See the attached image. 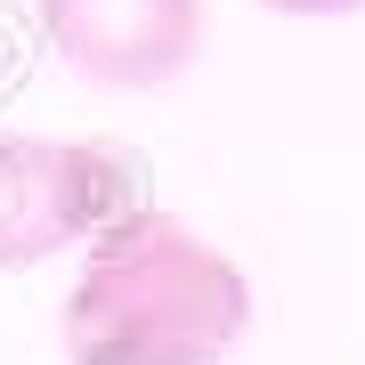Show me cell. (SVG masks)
<instances>
[{
	"instance_id": "4",
	"label": "cell",
	"mask_w": 365,
	"mask_h": 365,
	"mask_svg": "<svg viewBox=\"0 0 365 365\" xmlns=\"http://www.w3.org/2000/svg\"><path fill=\"white\" fill-rule=\"evenodd\" d=\"M260 9H284V16H341V9H365V0H260Z\"/></svg>"
},
{
	"instance_id": "1",
	"label": "cell",
	"mask_w": 365,
	"mask_h": 365,
	"mask_svg": "<svg viewBox=\"0 0 365 365\" xmlns=\"http://www.w3.org/2000/svg\"><path fill=\"white\" fill-rule=\"evenodd\" d=\"M66 365H220L252 333V276L179 211L138 203L81 244Z\"/></svg>"
},
{
	"instance_id": "2",
	"label": "cell",
	"mask_w": 365,
	"mask_h": 365,
	"mask_svg": "<svg viewBox=\"0 0 365 365\" xmlns=\"http://www.w3.org/2000/svg\"><path fill=\"white\" fill-rule=\"evenodd\" d=\"M155 203V170L122 138H49L0 130V276L90 244L122 211Z\"/></svg>"
},
{
	"instance_id": "3",
	"label": "cell",
	"mask_w": 365,
	"mask_h": 365,
	"mask_svg": "<svg viewBox=\"0 0 365 365\" xmlns=\"http://www.w3.org/2000/svg\"><path fill=\"white\" fill-rule=\"evenodd\" d=\"M33 16L98 90H163L203 57V0H33Z\"/></svg>"
}]
</instances>
